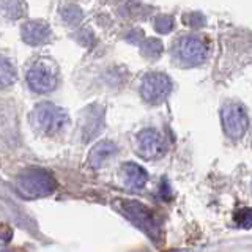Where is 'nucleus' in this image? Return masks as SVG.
<instances>
[{
  "instance_id": "1a4fd4ad",
  "label": "nucleus",
  "mask_w": 252,
  "mask_h": 252,
  "mask_svg": "<svg viewBox=\"0 0 252 252\" xmlns=\"http://www.w3.org/2000/svg\"><path fill=\"white\" fill-rule=\"evenodd\" d=\"M21 35L27 44L38 46V44H44L49 41L52 36V32L49 26L43 21H29L22 26Z\"/></svg>"
},
{
  "instance_id": "f03ea898",
  "label": "nucleus",
  "mask_w": 252,
  "mask_h": 252,
  "mask_svg": "<svg viewBox=\"0 0 252 252\" xmlns=\"http://www.w3.org/2000/svg\"><path fill=\"white\" fill-rule=\"evenodd\" d=\"M55 183L54 177L49 172L39 170V169H32L19 175L16 188L18 191L29 199H36V197H44L49 195L55 191Z\"/></svg>"
},
{
  "instance_id": "0eeeda50",
  "label": "nucleus",
  "mask_w": 252,
  "mask_h": 252,
  "mask_svg": "<svg viewBox=\"0 0 252 252\" xmlns=\"http://www.w3.org/2000/svg\"><path fill=\"white\" fill-rule=\"evenodd\" d=\"M165 150V139L156 129L147 128L137 134V152L144 159H159Z\"/></svg>"
},
{
  "instance_id": "dca6fc26",
  "label": "nucleus",
  "mask_w": 252,
  "mask_h": 252,
  "mask_svg": "<svg viewBox=\"0 0 252 252\" xmlns=\"http://www.w3.org/2000/svg\"><path fill=\"white\" fill-rule=\"evenodd\" d=\"M62 18H63V21L65 22H68V24H77L79 21L82 19V10L79 6H76V5H68V6H65L62 10Z\"/></svg>"
},
{
  "instance_id": "4468645a",
  "label": "nucleus",
  "mask_w": 252,
  "mask_h": 252,
  "mask_svg": "<svg viewBox=\"0 0 252 252\" xmlns=\"http://www.w3.org/2000/svg\"><path fill=\"white\" fill-rule=\"evenodd\" d=\"M16 81V69L8 60L0 57V89L14 84Z\"/></svg>"
},
{
  "instance_id": "f3484780",
  "label": "nucleus",
  "mask_w": 252,
  "mask_h": 252,
  "mask_svg": "<svg viewBox=\"0 0 252 252\" xmlns=\"http://www.w3.org/2000/svg\"><path fill=\"white\" fill-rule=\"evenodd\" d=\"M172 27H173V19L170 16L162 14V16H158L155 19V29L159 32V33H169Z\"/></svg>"
},
{
  "instance_id": "39448f33",
  "label": "nucleus",
  "mask_w": 252,
  "mask_h": 252,
  "mask_svg": "<svg viewBox=\"0 0 252 252\" xmlns=\"http://www.w3.org/2000/svg\"><path fill=\"white\" fill-rule=\"evenodd\" d=\"M222 126L228 137L241 139L249 128V118L244 109L238 102H227L220 112Z\"/></svg>"
},
{
  "instance_id": "9b49d317",
  "label": "nucleus",
  "mask_w": 252,
  "mask_h": 252,
  "mask_svg": "<svg viewBox=\"0 0 252 252\" xmlns=\"http://www.w3.org/2000/svg\"><path fill=\"white\" fill-rule=\"evenodd\" d=\"M115 153H117V145L114 144V142L102 140L90 150L89 164L93 169H99L101 165L104 164L107 159H110Z\"/></svg>"
},
{
  "instance_id": "f257e3e1",
  "label": "nucleus",
  "mask_w": 252,
  "mask_h": 252,
  "mask_svg": "<svg viewBox=\"0 0 252 252\" xmlns=\"http://www.w3.org/2000/svg\"><path fill=\"white\" fill-rule=\"evenodd\" d=\"M30 123L38 132L52 136L65 128L68 123V112L52 102H41L32 110Z\"/></svg>"
},
{
  "instance_id": "20e7f679",
  "label": "nucleus",
  "mask_w": 252,
  "mask_h": 252,
  "mask_svg": "<svg viewBox=\"0 0 252 252\" xmlns=\"http://www.w3.org/2000/svg\"><path fill=\"white\" fill-rule=\"evenodd\" d=\"M27 82L36 93H49L57 85V69L52 62L39 60L27 73Z\"/></svg>"
},
{
  "instance_id": "a211bd4d",
  "label": "nucleus",
  "mask_w": 252,
  "mask_h": 252,
  "mask_svg": "<svg viewBox=\"0 0 252 252\" xmlns=\"http://www.w3.org/2000/svg\"><path fill=\"white\" fill-rule=\"evenodd\" d=\"M185 21L188 22V26H191L192 29H199V27H203L205 26V18H203V14L200 13H191V14H188Z\"/></svg>"
},
{
  "instance_id": "f8f14e48",
  "label": "nucleus",
  "mask_w": 252,
  "mask_h": 252,
  "mask_svg": "<svg viewBox=\"0 0 252 252\" xmlns=\"http://www.w3.org/2000/svg\"><path fill=\"white\" fill-rule=\"evenodd\" d=\"M89 115L85 117V122L82 125V132H84V139L89 140L92 137H94L101 129L102 125V109L98 106H93L92 109H89Z\"/></svg>"
},
{
  "instance_id": "423d86ee",
  "label": "nucleus",
  "mask_w": 252,
  "mask_h": 252,
  "mask_svg": "<svg viewBox=\"0 0 252 252\" xmlns=\"http://www.w3.org/2000/svg\"><path fill=\"white\" fill-rule=\"evenodd\" d=\"M172 90V82L167 74L148 73L140 84V93L150 104H159L169 96Z\"/></svg>"
},
{
  "instance_id": "9d476101",
  "label": "nucleus",
  "mask_w": 252,
  "mask_h": 252,
  "mask_svg": "<svg viewBox=\"0 0 252 252\" xmlns=\"http://www.w3.org/2000/svg\"><path fill=\"white\" fill-rule=\"evenodd\" d=\"M120 177L123 180V183L131 189H142L148 180L147 172L134 162H125L122 165Z\"/></svg>"
},
{
  "instance_id": "6e6552de",
  "label": "nucleus",
  "mask_w": 252,
  "mask_h": 252,
  "mask_svg": "<svg viewBox=\"0 0 252 252\" xmlns=\"http://www.w3.org/2000/svg\"><path fill=\"white\" fill-rule=\"evenodd\" d=\"M175 51H177V55L180 57V60L194 65V63H200L205 60L207 52H208V47L199 38L185 36L177 43Z\"/></svg>"
},
{
  "instance_id": "2eb2a0df",
  "label": "nucleus",
  "mask_w": 252,
  "mask_h": 252,
  "mask_svg": "<svg viewBox=\"0 0 252 252\" xmlns=\"http://www.w3.org/2000/svg\"><path fill=\"white\" fill-rule=\"evenodd\" d=\"M140 51H142V55H145V57L156 59V57H159L162 52V43L156 38L144 39V41L140 43Z\"/></svg>"
},
{
  "instance_id": "7ed1b4c3",
  "label": "nucleus",
  "mask_w": 252,
  "mask_h": 252,
  "mask_svg": "<svg viewBox=\"0 0 252 252\" xmlns=\"http://www.w3.org/2000/svg\"><path fill=\"white\" fill-rule=\"evenodd\" d=\"M117 207L125 215V218L129 219L134 225L142 228L152 238H156L158 233H159V225H158L152 210L134 200H118Z\"/></svg>"
},
{
  "instance_id": "ddd939ff",
  "label": "nucleus",
  "mask_w": 252,
  "mask_h": 252,
  "mask_svg": "<svg viewBox=\"0 0 252 252\" xmlns=\"http://www.w3.org/2000/svg\"><path fill=\"white\" fill-rule=\"evenodd\" d=\"M26 10L24 0H0V16L6 19H19L26 14Z\"/></svg>"
},
{
  "instance_id": "6ab92c4d",
  "label": "nucleus",
  "mask_w": 252,
  "mask_h": 252,
  "mask_svg": "<svg viewBox=\"0 0 252 252\" xmlns=\"http://www.w3.org/2000/svg\"><path fill=\"white\" fill-rule=\"evenodd\" d=\"M252 213L249 208H243L238 215H236V220L243 228H251V222H252Z\"/></svg>"
}]
</instances>
